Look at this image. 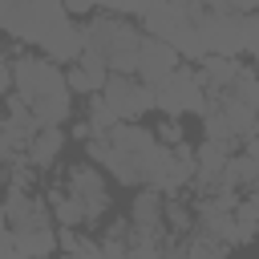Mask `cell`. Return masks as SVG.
I'll return each instance as SVG.
<instances>
[{
  "label": "cell",
  "mask_w": 259,
  "mask_h": 259,
  "mask_svg": "<svg viewBox=\"0 0 259 259\" xmlns=\"http://www.w3.org/2000/svg\"><path fill=\"white\" fill-rule=\"evenodd\" d=\"M8 89H12V65H8L4 53H0V97H8Z\"/></svg>",
  "instance_id": "cell-33"
},
{
  "label": "cell",
  "mask_w": 259,
  "mask_h": 259,
  "mask_svg": "<svg viewBox=\"0 0 259 259\" xmlns=\"http://www.w3.org/2000/svg\"><path fill=\"white\" fill-rule=\"evenodd\" d=\"M77 243H81V235H77L73 227H57V247H61V255L77 251Z\"/></svg>",
  "instance_id": "cell-29"
},
{
  "label": "cell",
  "mask_w": 259,
  "mask_h": 259,
  "mask_svg": "<svg viewBox=\"0 0 259 259\" xmlns=\"http://www.w3.org/2000/svg\"><path fill=\"white\" fill-rule=\"evenodd\" d=\"M206 105V89L198 81L194 65H178L162 85H154V109H162V117H182V113H202Z\"/></svg>",
  "instance_id": "cell-6"
},
{
  "label": "cell",
  "mask_w": 259,
  "mask_h": 259,
  "mask_svg": "<svg viewBox=\"0 0 259 259\" xmlns=\"http://www.w3.org/2000/svg\"><path fill=\"white\" fill-rule=\"evenodd\" d=\"M93 8H101V0H65V12H69V16H85V12H93Z\"/></svg>",
  "instance_id": "cell-32"
},
{
  "label": "cell",
  "mask_w": 259,
  "mask_h": 259,
  "mask_svg": "<svg viewBox=\"0 0 259 259\" xmlns=\"http://www.w3.org/2000/svg\"><path fill=\"white\" fill-rule=\"evenodd\" d=\"M158 259H186V239L166 235V239H162V247H158Z\"/></svg>",
  "instance_id": "cell-26"
},
{
  "label": "cell",
  "mask_w": 259,
  "mask_h": 259,
  "mask_svg": "<svg viewBox=\"0 0 259 259\" xmlns=\"http://www.w3.org/2000/svg\"><path fill=\"white\" fill-rule=\"evenodd\" d=\"M162 223H166V231H170V235L186 239V235L194 231V206H186L178 194H170V198L162 202Z\"/></svg>",
  "instance_id": "cell-21"
},
{
  "label": "cell",
  "mask_w": 259,
  "mask_h": 259,
  "mask_svg": "<svg viewBox=\"0 0 259 259\" xmlns=\"http://www.w3.org/2000/svg\"><path fill=\"white\" fill-rule=\"evenodd\" d=\"M259 182V162L251 158V154H231V162H227V170H223V182L219 186H231V190H247V186H255Z\"/></svg>",
  "instance_id": "cell-18"
},
{
  "label": "cell",
  "mask_w": 259,
  "mask_h": 259,
  "mask_svg": "<svg viewBox=\"0 0 259 259\" xmlns=\"http://www.w3.org/2000/svg\"><path fill=\"white\" fill-rule=\"evenodd\" d=\"M198 12H202L198 0H154L138 20H142L146 36L166 40L186 61H202L206 45H202V28H198Z\"/></svg>",
  "instance_id": "cell-3"
},
{
  "label": "cell",
  "mask_w": 259,
  "mask_h": 259,
  "mask_svg": "<svg viewBox=\"0 0 259 259\" xmlns=\"http://www.w3.org/2000/svg\"><path fill=\"white\" fill-rule=\"evenodd\" d=\"M231 247L214 235H202V231H190L186 235V259H227Z\"/></svg>",
  "instance_id": "cell-23"
},
{
  "label": "cell",
  "mask_w": 259,
  "mask_h": 259,
  "mask_svg": "<svg viewBox=\"0 0 259 259\" xmlns=\"http://www.w3.org/2000/svg\"><path fill=\"white\" fill-rule=\"evenodd\" d=\"M142 28H134L130 16H113V12H97L89 24H85V49L97 53L109 73H121V77H134L138 73V49H142Z\"/></svg>",
  "instance_id": "cell-4"
},
{
  "label": "cell",
  "mask_w": 259,
  "mask_h": 259,
  "mask_svg": "<svg viewBox=\"0 0 259 259\" xmlns=\"http://www.w3.org/2000/svg\"><path fill=\"white\" fill-rule=\"evenodd\" d=\"M247 53H259V12L247 16Z\"/></svg>",
  "instance_id": "cell-31"
},
{
  "label": "cell",
  "mask_w": 259,
  "mask_h": 259,
  "mask_svg": "<svg viewBox=\"0 0 259 259\" xmlns=\"http://www.w3.org/2000/svg\"><path fill=\"white\" fill-rule=\"evenodd\" d=\"M45 202H49V210H53V223H57V227H81V223H85L81 202H77V198H73L65 186H53Z\"/></svg>",
  "instance_id": "cell-19"
},
{
  "label": "cell",
  "mask_w": 259,
  "mask_h": 259,
  "mask_svg": "<svg viewBox=\"0 0 259 259\" xmlns=\"http://www.w3.org/2000/svg\"><path fill=\"white\" fill-rule=\"evenodd\" d=\"M8 227V214H4V198H0V231Z\"/></svg>",
  "instance_id": "cell-35"
},
{
  "label": "cell",
  "mask_w": 259,
  "mask_h": 259,
  "mask_svg": "<svg viewBox=\"0 0 259 259\" xmlns=\"http://www.w3.org/2000/svg\"><path fill=\"white\" fill-rule=\"evenodd\" d=\"M162 202H166L162 190L142 186V190L134 194V202H130V227H138V231H166V223H162Z\"/></svg>",
  "instance_id": "cell-15"
},
{
  "label": "cell",
  "mask_w": 259,
  "mask_h": 259,
  "mask_svg": "<svg viewBox=\"0 0 259 259\" xmlns=\"http://www.w3.org/2000/svg\"><path fill=\"white\" fill-rule=\"evenodd\" d=\"M61 259H105V255H101V243H93V239H85V235H81V243H77V251H69V255H61Z\"/></svg>",
  "instance_id": "cell-27"
},
{
  "label": "cell",
  "mask_w": 259,
  "mask_h": 259,
  "mask_svg": "<svg viewBox=\"0 0 259 259\" xmlns=\"http://www.w3.org/2000/svg\"><path fill=\"white\" fill-rule=\"evenodd\" d=\"M101 97L109 101V109L117 113V121H138V117H146V113L154 109V89H150L146 81L121 77V73H113V77L105 81Z\"/></svg>",
  "instance_id": "cell-8"
},
{
  "label": "cell",
  "mask_w": 259,
  "mask_h": 259,
  "mask_svg": "<svg viewBox=\"0 0 259 259\" xmlns=\"http://www.w3.org/2000/svg\"><path fill=\"white\" fill-rule=\"evenodd\" d=\"M255 73H259V53H255Z\"/></svg>",
  "instance_id": "cell-36"
},
{
  "label": "cell",
  "mask_w": 259,
  "mask_h": 259,
  "mask_svg": "<svg viewBox=\"0 0 259 259\" xmlns=\"http://www.w3.org/2000/svg\"><path fill=\"white\" fill-rule=\"evenodd\" d=\"M16 235V247L24 259H49L57 251V231L53 227H40V231H12Z\"/></svg>",
  "instance_id": "cell-20"
},
{
  "label": "cell",
  "mask_w": 259,
  "mask_h": 259,
  "mask_svg": "<svg viewBox=\"0 0 259 259\" xmlns=\"http://www.w3.org/2000/svg\"><path fill=\"white\" fill-rule=\"evenodd\" d=\"M182 65V57L166 45V40H158V36H142V49H138V81H146L150 89L154 85H162L174 69Z\"/></svg>",
  "instance_id": "cell-12"
},
{
  "label": "cell",
  "mask_w": 259,
  "mask_h": 259,
  "mask_svg": "<svg viewBox=\"0 0 259 259\" xmlns=\"http://www.w3.org/2000/svg\"><path fill=\"white\" fill-rule=\"evenodd\" d=\"M154 138H158L162 146H178V142H186V138H182V121H174V117H162V125L154 130Z\"/></svg>",
  "instance_id": "cell-25"
},
{
  "label": "cell",
  "mask_w": 259,
  "mask_h": 259,
  "mask_svg": "<svg viewBox=\"0 0 259 259\" xmlns=\"http://www.w3.org/2000/svg\"><path fill=\"white\" fill-rule=\"evenodd\" d=\"M12 89L24 97V105L32 109L40 130H57L73 117V97H69L73 89H69L61 65L49 61L45 53H36V57L24 53L12 61Z\"/></svg>",
  "instance_id": "cell-2"
},
{
  "label": "cell",
  "mask_w": 259,
  "mask_h": 259,
  "mask_svg": "<svg viewBox=\"0 0 259 259\" xmlns=\"http://www.w3.org/2000/svg\"><path fill=\"white\" fill-rule=\"evenodd\" d=\"M166 154L170 146H162L154 138V130H142L138 121H121L109 134H93L85 142V158L105 166L117 182L125 186H162V170H166Z\"/></svg>",
  "instance_id": "cell-1"
},
{
  "label": "cell",
  "mask_w": 259,
  "mask_h": 259,
  "mask_svg": "<svg viewBox=\"0 0 259 259\" xmlns=\"http://www.w3.org/2000/svg\"><path fill=\"white\" fill-rule=\"evenodd\" d=\"M198 28H202L206 57H239V53H247V16L243 12H227V8H206L202 4Z\"/></svg>",
  "instance_id": "cell-7"
},
{
  "label": "cell",
  "mask_w": 259,
  "mask_h": 259,
  "mask_svg": "<svg viewBox=\"0 0 259 259\" xmlns=\"http://www.w3.org/2000/svg\"><path fill=\"white\" fill-rule=\"evenodd\" d=\"M243 146H231V142H214V138H202L194 146V198L210 194L219 182H223V170L231 162V154H239Z\"/></svg>",
  "instance_id": "cell-10"
},
{
  "label": "cell",
  "mask_w": 259,
  "mask_h": 259,
  "mask_svg": "<svg viewBox=\"0 0 259 259\" xmlns=\"http://www.w3.org/2000/svg\"><path fill=\"white\" fill-rule=\"evenodd\" d=\"M239 69H243L239 57H202L198 61V81H202L206 93H219L239 77Z\"/></svg>",
  "instance_id": "cell-16"
},
{
  "label": "cell",
  "mask_w": 259,
  "mask_h": 259,
  "mask_svg": "<svg viewBox=\"0 0 259 259\" xmlns=\"http://www.w3.org/2000/svg\"><path fill=\"white\" fill-rule=\"evenodd\" d=\"M65 190L81 202L85 223H93V219H101V214L109 210V186H105V178L97 174V166H89V162L69 166V174H65Z\"/></svg>",
  "instance_id": "cell-9"
},
{
  "label": "cell",
  "mask_w": 259,
  "mask_h": 259,
  "mask_svg": "<svg viewBox=\"0 0 259 259\" xmlns=\"http://www.w3.org/2000/svg\"><path fill=\"white\" fill-rule=\"evenodd\" d=\"M239 206H243V210H247V214L255 219V227H259V182L243 190V202H239Z\"/></svg>",
  "instance_id": "cell-30"
},
{
  "label": "cell",
  "mask_w": 259,
  "mask_h": 259,
  "mask_svg": "<svg viewBox=\"0 0 259 259\" xmlns=\"http://www.w3.org/2000/svg\"><path fill=\"white\" fill-rule=\"evenodd\" d=\"M85 121H89V130H93V134H109L113 125H121V121H117V113L109 109V101H105L101 93H93V97H89V105H85Z\"/></svg>",
  "instance_id": "cell-24"
},
{
  "label": "cell",
  "mask_w": 259,
  "mask_h": 259,
  "mask_svg": "<svg viewBox=\"0 0 259 259\" xmlns=\"http://www.w3.org/2000/svg\"><path fill=\"white\" fill-rule=\"evenodd\" d=\"M61 150H65V130H61V125H57V130H40V134L24 146V162H28L32 170H45V166L57 162Z\"/></svg>",
  "instance_id": "cell-17"
},
{
  "label": "cell",
  "mask_w": 259,
  "mask_h": 259,
  "mask_svg": "<svg viewBox=\"0 0 259 259\" xmlns=\"http://www.w3.org/2000/svg\"><path fill=\"white\" fill-rule=\"evenodd\" d=\"M109 77H113V73H109V65H105L97 53H89V49L81 53V61H77V65H69V69H65L69 89H73V93H89V97H93V93H101Z\"/></svg>",
  "instance_id": "cell-14"
},
{
  "label": "cell",
  "mask_w": 259,
  "mask_h": 259,
  "mask_svg": "<svg viewBox=\"0 0 259 259\" xmlns=\"http://www.w3.org/2000/svg\"><path fill=\"white\" fill-rule=\"evenodd\" d=\"M85 24H77L73 16H65L45 40H40V53L49 57V61H57V65H77L81 61V53H85Z\"/></svg>",
  "instance_id": "cell-13"
},
{
  "label": "cell",
  "mask_w": 259,
  "mask_h": 259,
  "mask_svg": "<svg viewBox=\"0 0 259 259\" xmlns=\"http://www.w3.org/2000/svg\"><path fill=\"white\" fill-rule=\"evenodd\" d=\"M0 259H24V255H20V247H16L12 227H4V231H0Z\"/></svg>",
  "instance_id": "cell-28"
},
{
  "label": "cell",
  "mask_w": 259,
  "mask_h": 259,
  "mask_svg": "<svg viewBox=\"0 0 259 259\" xmlns=\"http://www.w3.org/2000/svg\"><path fill=\"white\" fill-rule=\"evenodd\" d=\"M97 243H101L105 259H125V251H130V219H113Z\"/></svg>",
  "instance_id": "cell-22"
},
{
  "label": "cell",
  "mask_w": 259,
  "mask_h": 259,
  "mask_svg": "<svg viewBox=\"0 0 259 259\" xmlns=\"http://www.w3.org/2000/svg\"><path fill=\"white\" fill-rule=\"evenodd\" d=\"M198 4H206V8H227V12H239V8H235V0H198Z\"/></svg>",
  "instance_id": "cell-34"
},
{
  "label": "cell",
  "mask_w": 259,
  "mask_h": 259,
  "mask_svg": "<svg viewBox=\"0 0 259 259\" xmlns=\"http://www.w3.org/2000/svg\"><path fill=\"white\" fill-rule=\"evenodd\" d=\"M4 214H8V227L12 231H40V227H53V210L40 194L32 190H4Z\"/></svg>",
  "instance_id": "cell-11"
},
{
  "label": "cell",
  "mask_w": 259,
  "mask_h": 259,
  "mask_svg": "<svg viewBox=\"0 0 259 259\" xmlns=\"http://www.w3.org/2000/svg\"><path fill=\"white\" fill-rule=\"evenodd\" d=\"M65 0H12V8L4 12V32L12 40H24V45H36L65 20Z\"/></svg>",
  "instance_id": "cell-5"
}]
</instances>
